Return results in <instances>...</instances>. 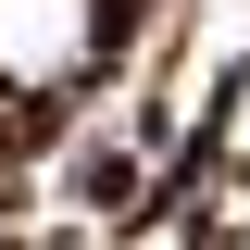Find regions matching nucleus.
<instances>
[{
	"label": "nucleus",
	"mask_w": 250,
	"mask_h": 250,
	"mask_svg": "<svg viewBox=\"0 0 250 250\" xmlns=\"http://www.w3.org/2000/svg\"><path fill=\"white\" fill-rule=\"evenodd\" d=\"M138 188H150V150H138V138H75V163H62V200H75V225H88V238H125Z\"/></svg>",
	"instance_id": "f257e3e1"
},
{
	"label": "nucleus",
	"mask_w": 250,
	"mask_h": 250,
	"mask_svg": "<svg viewBox=\"0 0 250 250\" xmlns=\"http://www.w3.org/2000/svg\"><path fill=\"white\" fill-rule=\"evenodd\" d=\"M225 188H238V200H250V150H238V138H225Z\"/></svg>",
	"instance_id": "f03ea898"
}]
</instances>
